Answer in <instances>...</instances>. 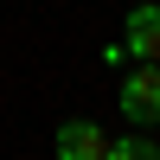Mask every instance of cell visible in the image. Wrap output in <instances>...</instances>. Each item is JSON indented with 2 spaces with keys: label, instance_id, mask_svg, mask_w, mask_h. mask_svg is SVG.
Segmentation results:
<instances>
[{
  "label": "cell",
  "instance_id": "obj_3",
  "mask_svg": "<svg viewBox=\"0 0 160 160\" xmlns=\"http://www.w3.org/2000/svg\"><path fill=\"white\" fill-rule=\"evenodd\" d=\"M109 148V135H102L90 115H71V122H58V135H51V154L58 160H102Z\"/></svg>",
  "mask_w": 160,
  "mask_h": 160
},
{
  "label": "cell",
  "instance_id": "obj_4",
  "mask_svg": "<svg viewBox=\"0 0 160 160\" xmlns=\"http://www.w3.org/2000/svg\"><path fill=\"white\" fill-rule=\"evenodd\" d=\"M102 160H160V148H154V141H141V135H128V141H109Z\"/></svg>",
  "mask_w": 160,
  "mask_h": 160
},
{
  "label": "cell",
  "instance_id": "obj_2",
  "mask_svg": "<svg viewBox=\"0 0 160 160\" xmlns=\"http://www.w3.org/2000/svg\"><path fill=\"white\" fill-rule=\"evenodd\" d=\"M115 96H122V115H128L135 128H141V122H160V64H135Z\"/></svg>",
  "mask_w": 160,
  "mask_h": 160
},
{
  "label": "cell",
  "instance_id": "obj_1",
  "mask_svg": "<svg viewBox=\"0 0 160 160\" xmlns=\"http://www.w3.org/2000/svg\"><path fill=\"white\" fill-rule=\"evenodd\" d=\"M122 51L135 64H160V0H135L122 19Z\"/></svg>",
  "mask_w": 160,
  "mask_h": 160
}]
</instances>
